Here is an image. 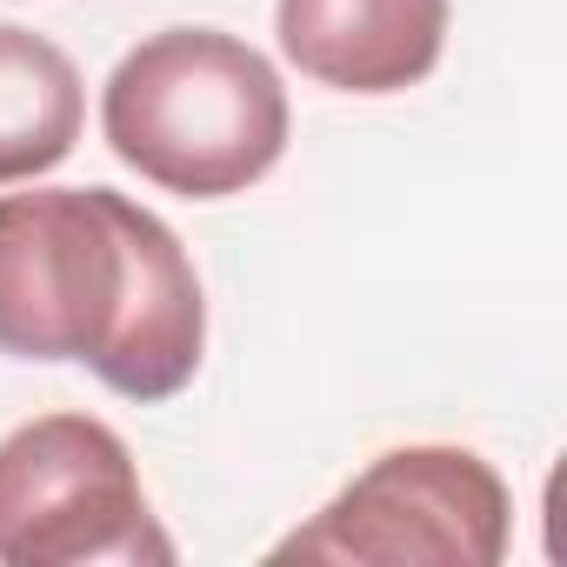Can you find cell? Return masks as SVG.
Wrapping results in <instances>:
<instances>
[{
	"label": "cell",
	"instance_id": "cell-1",
	"mask_svg": "<svg viewBox=\"0 0 567 567\" xmlns=\"http://www.w3.org/2000/svg\"><path fill=\"white\" fill-rule=\"evenodd\" d=\"M207 301L174 227L114 187L0 194V354L87 361L121 401L200 374Z\"/></svg>",
	"mask_w": 567,
	"mask_h": 567
},
{
	"label": "cell",
	"instance_id": "cell-3",
	"mask_svg": "<svg viewBox=\"0 0 567 567\" xmlns=\"http://www.w3.org/2000/svg\"><path fill=\"white\" fill-rule=\"evenodd\" d=\"M174 560L127 441L94 414H41L0 441V567Z\"/></svg>",
	"mask_w": 567,
	"mask_h": 567
},
{
	"label": "cell",
	"instance_id": "cell-4",
	"mask_svg": "<svg viewBox=\"0 0 567 567\" xmlns=\"http://www.w3.org/2000/svg\"><path fill=\"white\" fill-rule=\"evenodd\" d=\"M514 501L474 447H394L354 474L274 560L354 567H494L507 554Z\"/></svg>",
	"mask_w": 567,
	"mask_h": 567
},
{
	"label": "cell",
	"instance_id": "cell-6",
	"mask_svg": "<svg viewBox=\"0 0 567 567\" xmlns=\"http://www.w3.org/2000/svg\"><path fill=\"white\" fill-rule=\"evenodd\" d=\"M81 68L28 28H0V187L61 167L81 141Z\"/></svg>",
	"mask_w": 567,
	"mask_h": 567
},
{
	"label": "cell",
	"instance_id": "cell-2",
	"mask_svg": "<svg viewBox=\"0 0 567 567\" xmlns=\"http://www.w3.org/2000/svg\"><path fill=\"white\" fill-rule=\"evenodd\" d=\"M101 134L141 181L227 200L288 154V87L220 28H161L107 74Z\"/></svg>",
	"mask_w": 567,
	"mask_h": 567
},
{
	"label": "cell",
	"instance_id": "cell-5",
	"mask_svg": "<svg viewBox=\"0 0 567 567\" xmlns=\"http://www.w3.org/2000/svg\"><path fill=\"white\" fill-rule=\"evenodd\" d=\"M280 54L341 94H401L441 68L447 0H280Z\"/></svg>",
	"mask_w": 567,
	"mask_h": 567
}]
</instances>
